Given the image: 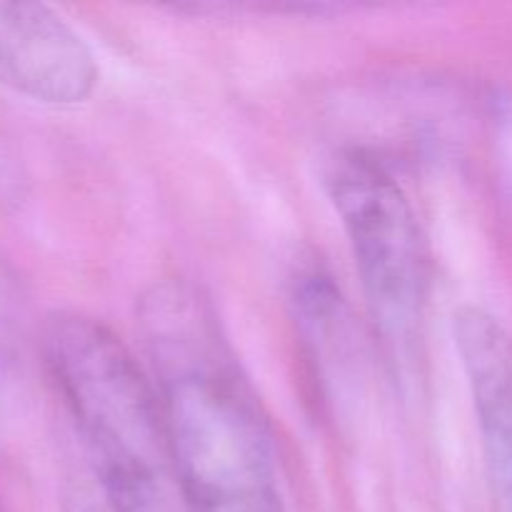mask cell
<instances>
[{
	"mask_svg": "<svg viewBox=\"0 0 512 512\" xmlns=\"http://www.w3.org/2000/svg\"><path fill=\"white\" fill-rule=\"evenodd\" d=\"M43 345L90 475L110 505L118 512H190L160 395L113 330L85 315H58Z\"/></svg>",
	"mask_w": 512,
	"mask_h": 512,
	"instance_id": "cell-2",
	"label": "cell"
},
{
	"mask_svg": "<svg viewBox=\"0 0 512 512\" xmlns=\"http://www.w3.org/2000/svg\"><path fill=\"white\" fill-rule=\"evenodd\" d=\"M98 83L85 40L40 3H0V85L50 105L83 103Z\"/></svg>",
	"mask_w": 512,
	"mask_h": 512,
	"instance_id": "cell-4",
	"label": "cell"
},
{
	"mask_svg": "<svg viewBox=\"0 0 512 512\" xmlns=\"http://www.w3.org/2000/svg\"><path fill=\"white\" fill-rule=\"evenodd\" d=\"M485 463L500 512H512V335L483 308L465 305L453 318Z\"/></svg>",
	"mask_w": 512,
	"mask_h": 512,
	"instance_id": "cell-5",
	"label": "cell"
},
{
	"mask_svg": "<svg viewBox=\"0 0 512 512\" xmlns=\"http://www.w3.org/2000/svg\"><path fill=\"white\" fill-rule=\"evenodd\" d=\"M328 188L370 318L395 355H410L423 328L430 285L428 245L413 203L383 165L360 153L335 160Z\"/></svg>",
	"mask_w": 512,
	"mask_h": 512,
	"instance_id": "cell-3",
	"label": "cell"
},
{
	"mask_svg": "<svg viewBox=\"0 0 512 512\" xmlns=\"http://www.w3.org/2000/svg\"><path fill=\"white\" fill-rule=\"evenodd\" d=\"M143 330L190 512H285L273 435L208 305L160 285L143 303Z\"/></svg>",
	"mask_w": 512,
	"mask_h": 512,
	"instance_id": "cell-1",
	"label": "cell"
}]
</instances>
